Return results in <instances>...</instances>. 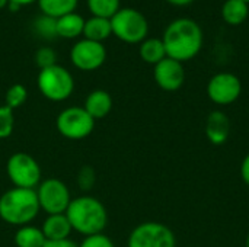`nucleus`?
<instances>
[{
  "mask_svg": "<svg viewBox=\"0 0 249 247\" xmlns=\"http://www.w3.org/2000/svg\"><path fill=\"white\" fill-rule=\"evenodd\" d=\"M163 45L166 57L179 63L193 60L203 48V31L200 25L190 17L172 20L163 32Z\"/></svg>",
  "mask_w": 249,
  "mask_h": 247,
  "instance_id": "1",
  "label": "nucleus"
},
{
  "mask_svg": "<svg viewBox=\"0 0 249 247\" xmlns=\"http://www.w3.org/2000/svg\"><path fill=\"white\" fill-rule=\"evenodd\" d=\"M73 231L80 236H93L104 233L108 224V211L105 205L92 195H80L70 201L66 211Z\"/></svg>",
  "mask_w": 249,
  "mask_h": 247,
  "instance_id": "2",
  "label": "nucleus"
},
{
  "mask_svg": "<svg viewBox=\"0 0 249 247\" xmlns=\"http://www.w3.org/2000/svg\"><path fill=\"white\" fill-rule=\"evenodd\" d=\"M41 213L35 189L10 188L0 197V220L13 227L32 224Z\"/></svg>",
  "mask_w": 249,
  "mask_h": 247,
  "instance_id": "3",
  "label": "nucleus"
},
{
  "mask_svg": "<svg viewBox=\"0 0 249 247\" xmlns=\"http://www.w3.org/2000/svg\"><path fill=\"white\" fill-rule=\"evenodd\" d=\"M36 84L39 93L51 102L67 100L74 90V79L71 73L60 64L39 70Z\"/></svg>",
  "mask_w": 249,
  "mask_h": 247,
  "instance_id": "4",
  "label": "nucleus"
},
{
  "mask_svg": "<svg viewBox=\"0 0 249 247\" xmlns=\"http://www.w3.org/2000/svg\"><path fill=\"white\" fill-rule=\"evenodd\" d=\"M109 20L112 33L127 44L143 42L147 36L149 22L142 12L133 7H121Z\"/></svg>",
  "mask_w": 249,
  "mask_h": 247,
  "instance_id": "5",
  "label": "nucleus"
},
{
  "mask_svg": "<svg viewBox=\"0 0 249 247\" xmlns=\"http://www.w3.org/2000/svg\"><path fill=\"white\" fill-rule=\"evenodd\" d=\"M6 175L13 188L36 189L42 181L39 163L28 153H13L6 162Z\"/></svg>",
  "mask_w": 249,
  "mask_h": 247,
  "instance_id": "6",
  "label": "nucleus"
},
{
  "mask_svg": "<svg viewBox=\"0 0 249 247\" xmlns=\"http://www.w3.org/2000/svg\"><path fill=\"white\" fill-rule=\"evenodd\" d=\"M55 128L67 140H83L95 130V119L83 106H69L55 118Z\"/></svg>",
  "mask_w": 249,
  "mask_h": 247,
  "instance_id": "7",
  "label": "nucleus"
},
{
  "mask_svg": "<svg viewBox=\"0 0 249 247\" xmlns=\"http://www.w3.org/2000/svg\"><path fill=\"white\" fill-rule=\"evenodd\" d=\"M35 194L41 211H44L47 215L66 214L70 201L73 199L69 186L57 178L41 181V183L35 189Z\"/></svg>",
  "mask_w": 249,
  "mask_h": 247,
  "instance_id": "8",
  "label": "nucleus"
},
{
  "mask_svg": "<svg viewBox=\"0 0 249 247\" xmlns=\"http://www.w3.org/2000/svg\"><path fill=\"white\" fill-rule=\"evenodd\" d=\"M174 231L158 221H146L136 226L127 240V247H175Z\"/></svg>",
  "mask_w": 249,
  "mask_h": 247,
  "instance_id": "9",
  "label": "nucleus"
},
{
  "mask_svg": "<svg viewBox=\"0 0 249 247\" xmlns=\"http://www.w3.org/2000/svg\"><path fill=\"white\" fill-rule=\"evenodd\" d=\"M242 93L241 79L229 71H222L214 74L207 83L209 99L220 106L235 103Z\"/></svg>",
  "mask_w": 249,
  "mask_h": 247,
  "instance_id": "10",
  "label": "nucleus"
},
{
  "mask_svg": "<svg viewBox=\"0 0 249 247\" xmlns=\"http://www.w3.org/2000/svg\"><path fill=\"white\" fill-rule=\"evenodd\" d=\"M70 60L76 68L82 71H93L105 63L107 48L102 42L83 38L71 47Z\"/></svg>",
  "mask_w": 249,
  "mask_h": 247,
  "instance_id": "11",
  "label": "nucleus"
},
{
  "mask_svg": "<svg viewBox=\"0 0 249 247\" xmlns=\"http://www.w3.org/2000/svg\"><path fill=\"white\" fill-rule=\"evenodd\" d=\"M153 77L156 84L165 92H177L185 82V70L182 63L174 58H163L153 68Z\"/></svg>",
  "mask_w": 249,
  "mask_h": 247,
  "instance_id": "12",
  "label": "nucleus"
},
{
  "mask_svg": "<svg viewBox=\"0 0 249 247\" xmlns=\"http://www.w3.org/2000/svg\"><path fill=\"white\" fill-rule=\"evenodd\" d=\"M204 132L207 140L214 146H222L228 141L231 134V121L222 111H213L204 124Z\"/></svg>",
  "mask_w": 249,
  "mask_h": 247,
  "instance_id": "13",
  "label": "nucleus"
},
{
  "mask_svg": "<svg viewBox=\"0 0 249 247\" xmlns=\"http://www.w3.org/2000/svg\"><path fill=\"white\" fill-rule=\"evenodd\" d=\"M42 234L47 240H64L70 239L73 229L70 226L66 214H51L47 215L41 224Z\"/></svg>",
  "mask_w": 249,
  "mask_h": 247,
  "instance_id": "14",
  "label": "nucleus"
},
{
  "mask_svg": "<svg viewBox=\"0 0 249 247\" xmlns=\"http://www.w3.org/2000/svg\"><path fill=\"white\" fill-rule=\"evenodd\" d=\"M83 108L95 121L96 119H102L112 109V98H111V95L107 90H102V89L92 90L86 96Z\"/></svg>",
  "mask_w": 249,
  "mask_h": 247,
  "instance_id": "15",
  "label": "nucleus"
},
{
  "mask_svg": "<svg viewBox=\"0 0 249 247\" xmlns=\"http://www.w3.org/2000/svg\"><path fill=\"white\" fill-rule=\"evenodd\" d=\"M47 239L42 234L41 227L34 224L18 227L13 236V243L16 247H44Z\"/></svg>",
  "mask_w": 249,
  "mask_h": 247,
  "instance_id": "16",
  "label": "nucleus"
},
{
  "mask_svg": "<svg viewBox=\"0 0 249 247\" xmlns=\"http://www.w3.org/2000/svg\"><path fill=\"white\" fill-rule=\"evenodd\" d=\"M83 26H85V19L76 13H67L64 16H60L55 23V31L57 35L61 38H76L83 33Z\"/></svg>",
  "mask_w": 249,
  "mask_h": 247,
  "instance_id": "17",
  "label": "nucleus"
},
{
  "mask_svg": "<svg viewBox=\"0 0 249 247\" xmlns=\"http://www.w3.org/2000/svg\"><path fill=\"white\" fill-rule=\"evenodd\" d=\"M249 16V4L242 0H226L222 6V17L228 25H242Z\"/></svg>",
  "mask_w": 249,
  "mask_h": 247,
  "instance_id": "18",
  "label": "nucleus"
},
{
  "mask_svg": "<svg viewBox=\"0 0 249 247\" xmlns=\"http://www.w3.org/2000/svg\"><path fill=\"white\" fill-rule=\"evenodd\" d=\"M111 33H112V28H111V20L109 19L99 17V16H92L88 20H85V26H83L85 38L102 42Z\"/></svg>",
  "mask_w": 249,
  "mask_h": 247,
  "instance_id": "19",
  "label": "nucleus"
},
{
  "mask_svg": "<svg viewBox=\"0 0 249 247\" xmlns=\"http://www.w3.org/2000/svg\"><path fill=\"white\" fill-rule=\"evenodd\" d=\"M140 57L144 63L156 66L163 58H166V49L163 41L159 38H146L140 42Z\"/></svg>",
  "mask_w": 249,
  "mask_h": 247,
  "instance_id": "20",
  "label": "nucleus"
},
{
  "mask_svg": "<svg viewBox=\"0 0 249 247\" xmlns=\"http://www.w3.org/2000/svg\"><path fill=\"white\" fill-rule=\"evenodd\" d=\"M38 4L42 15L58 19L60 16L74 12L77 0H38Z\"/></svg>",
  "mask_w": 249,
  "mask_h": 247,
  "instance_id": "21",
  "label": "nucleus"
},
{
  "mask_svg": "<svg viewBox=\"0 0 249 247\" xmlns=\"http://www.w3.org/2000/svg\"><path fill=\"white\" fill-rule=\"evenodd\" d=\"M88 7L92 16L111 19L121 7L120 0H88Z\"/></svg>",
  "mask_w": 249,
  "mask_h": 247,
  "instance_id": "22",
  "label": "nucleus"
},
{
  "mask_svg": "<svg viewBox=\"0 0 249 247\" xmlns=\"http://www.w3.org/2000/svg\"><path fill=\"white\" fill-rule=\"evenodd\" d=\"M28 99V90L23 84L20 83H15L12 84L4 95V105L7 108H10L12 111L20 108Z\"/></svg>",
  "mask_w": 249,
  "mask_h": 247,
  "instance_id": "23",
  "label": "nucleus"
},
{
  "mask_svg": "<svg viewBox=\"0 0 249 247\" xmlns=\"http://www.w3.org/2000/svg\"><path fill=\"white\" fill-rule=\"evenodd\" d=\"M15 130V115L6 105L0 106V140H6Z\"/></svg>",
  "mask_w": 249,
  "mask_h": 247,
  "instance_id": "24",
  "label": "nucleus"
},
{
  "mask_svg": "<svg viewBox=\"0 0 249 247\" xmlns=\"http://www.w3.org/2000/svg\"><path fill=\"white\" fill-rule=\"evenodd\" d=\"M55 23H57V19L47 16V15H41L39 17H36L34 25H35L36 33L41 35L42 38H54L57 36Z\"/></svg>",
  "mask_w": 249,
  "mask_h": 247,
  "instance_id": "25",
  "label": "nucleus"
},
{
  "mask_svg": "<svg viewBox=\"0 0 249 247\" xmlns=\"http://www.w3.org/2000/svg\"><path fill=\"white\" fill-rule=\"evenodd\" d=\"M34 60H35V64L39 67V70H42V68L57 64V54L51 47H41L36 49Z\"/></svg>",
  "mask_w": 249,
  "mask_h": 247,
  "instance_id": "26",
  "label": "nucleus"
},
{
  "mask_svg": "<svg viewBox=\"0 0 249 247\" xmlns=\"http://www.w3.org/2000/svg\"><path fill=\"white\" fill-rule=\"evenodd\" d=\"M95 181H96V175H95V170L90 166L80 167V170L77 173V186L82 191L92 189L93 185H95Z\"/></svg>",
  "mask_w": 249,
  "mask_h": 247,
  "instance_id": "27",
  "label": "nucleus"
},
{
  "mask_svg": "<svg viewBox=\"0 0 249 247\" xmlns=\"http://www.w3.org/2000/svg\"><path fill=\"white\" fill-rule=\"evenodd\" d=\"M79 247H115V245L107 234L99 233L83 237V240L79 243Z\"/></svg>",
  "mask_w": 249,
  "mask_h": 247,
  "instance_id": "28",
  "label": "nucleus"
},
{
  "mask_svg": "<svg viewBox=\"0 0 249 247\" xmlns=\"http://www.w3.org/2000/svg\"><path fill=\"white\" fill-rule=\"evenodd\" d=\"M44 247H79V245L71 239H64V240H47Z\"/></svg>",
  "mask_w": 249,
  "mask_h": 247,
  "instance_id": "29",
  "label": "nucleus"
},
{
  "mask_svg": "<svg viewBox=\"0 0 249 247\" xmlns=\"http://www.w3.org/2000/svg\"><path fill=\"white\" fill-rule=\"evenodd\" d=\"M241 178H242L244 183L249 186V153L244 157V160L241 163Z\"/></svg>",
  "mask_w": 249,
  "mask_h": 247,
  "instance_id": "30",
  "label": "nucleus"
},
{
  "mask_svg": "<svg viewBox=\"0 0 249 247\" xmlns=\"http://www.w3.org/2000/svg\"><path fill=\"white\" fill-rule=\"evenodd\" d=\"M166 1L174 4V6H187V4L193 3L194 0H166Z\"/></svg>",
  "mask_w": 249,
  "mask_h": 247,
  "instance_id": "31",
  "label": "nucleus"
},
{
  "mask_svg": "<svg viewBox=\"0 0 249 247\" xmlns=\"http://www.w3.org/2000/svg\"><path fill=\"white\" fill-rule=\"evenodd\" d=\"M34 1H38V0H9V3H15L18 6H25V4H31Z\"/></svg>",
  "mask_w": 249,
  "mask_h": 247,
  "instance_id": "32",
  "label": "nucleus"
},
{
  "mask_svg": "<svg viewBox=\"0 0 249 247\" xmlns=\"http://www.w3.org/2000/svg\"><path fill=\"white\" fill-rule=\"evenodd\" d=\"M6 4H9V0H0V9H3Z\"/></svg>",
  "mask_w": 249,
  "mask_h": 247,
  "instance_id": "33",
  "label": "nucleus"
},
{
  "mask_svg": "<svg viewBox=\"0 0 249 247\" xmlns=\"http://www.w3.org/2000/svg\"><path fill=\"white\" fill-rule=\"evenodd\" d=\"M245 247H249V234L247 236V240H245Z\"/></svg>",
  "mask_w": 249,
  "mask_h": 247,
  "instance_id": "34",
  "label": "nucleus"
},
{
  "mask_svg": "<svg viewBox=\"0 0 249 247\" xmlns=\"http://www.w3.org/2000/svg\"><path fill=\"white\" fill-rule=\"evenodd\" d=\"M242 1H245V3H248L249 4V0H242Z\"/></svg>",
  "mask_w": 249,
  "mask_h": 247,
  "instance_id": "35",
  "label": "nucleus"
}]
</instances>
